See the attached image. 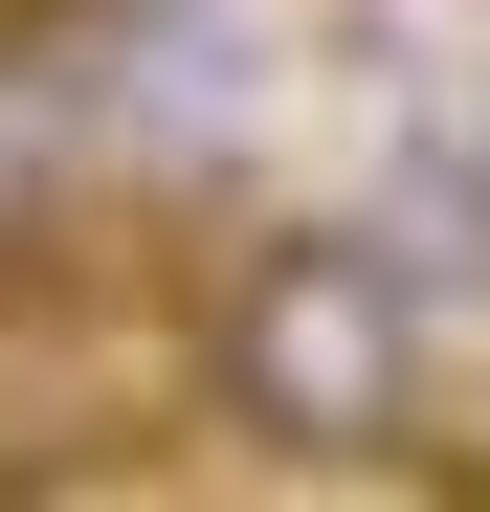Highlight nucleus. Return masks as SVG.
<instances>
[{
	"label": "nucleus",
	"instance_id": "nucleus-2",
	"mask_svg": "<svg viewBox=\"0 0 490 512\" xmlns=\"http://www.w3.org/2000/svg\"><path fill=\"white\" fill-rule=\"evenodd\" d=\"M67 23H90V0H67Z\"/></svg>",
	"mask_w": 490,
	"mask_h": 512
},
{
	"label": "nucleus",
	"instance_id": "nucleus-1",
	"mask_svg": "<svg viewBox=\"0 0 490 512\" xmlns=\"http://www.w3.org/2000/svg\"><path fill=\"white\" fill-rule=\"evenodd\" d=\"M179 379L245 468H424V268L379 223H245L179 290Z\"/></svg>",
	"mask_w": 490,
	"mask_h": 512
}]
</instances>
